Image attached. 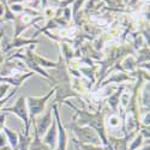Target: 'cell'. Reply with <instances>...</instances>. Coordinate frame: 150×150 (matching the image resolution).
Returning a JSON list of instances; mask_svg holds the SVG:
<instances>
[{
	"mask_svg": "<svg viewBox=\"0 0 150 150\" xmlns=\"http://www.w3.org/2000/svg\"><path fill=\"white\" fill-rule=\"evenodd\" d=\"M77 110V115H81L79 121H82V124H88L93 129L96 130V132L98 133L100 141H102V143L105 145H107V139L105 136V126H103V119H102V114L96 113V114H88L84 110H79L77 108H74Z\"/></svg>",
	"mask_w": 150,
	"mask_h": 150,
	"instance_id": "obj_1",
	"label": "cell"
},
{
	"mask_svg": "<svg viewBox=\"0 0 150 150\" xmlns=\"http://www.w3.org/2000/svg\"><path fill=\"white\" fill-rule=\"evenodd\" d=\"M57 91V88L52 89L49 91L46 96L43 97H29L28 98V107H29V110H30V120L29 121H35V117L39 115L41 112L45 108V105H46V101L51 97L54 93Z\"/></svg>",
	"mask_w": 150,
	"mask_h": 150,
	"instance_id": "obj_2",
	"label": "cell"
},
{
	"mask_svg": "<svg viewBox=\"0 0 150 150\" xmlns=\"http://www.w3.org/2000/svg\"><path fill=\"white\" fill-rule=\"evenodd\" d=\"M70 127L71 130L77 134L78 137V139L84 144V143H91V144H100V137L98 134L95 133V131H93L90 127H78L76 126L73 122L70 124Z\"/></svg>",
	"mask_w": 150,
	"mask_h": 150,
	"instance_id": "obj_3",
	"label": "cell"
},
{
	"mask_svg": "<svg viewBox=\"0 0 150 150\" xmlns=\"http://www.w3.org/2000/svg\"><path fill=\"white\" fill-rule=\"evenodd\" d=\"M3 110L12 112V113L17 114V115L24 121V124H25V133H24V134L28 136V133H29V127H30V121H29V117H28V110H27V107H25V98H24L23 96L19 97L13 107H10V108L3 109Z\"/></svg>",
	"mask_w": 150,
	"mask_h": 150,
	"instance_id": "obj_4",
	"label": "cell"
},
{
	"mask_svg": "<svg viewBox=\"0 0 150 150\" xmlns=\"http://www.w3.org/2000/svg\"><path fill=\"white\" fill-rule=\"evenodd\" d=\"M52 109L54 110V115L57 118V124H58V150H66V146H67V137H66V132H65L64 127H62V125H61L57 105H53Z\"/></svg>",
	"mask_w": 150,
	"mask_h": 150,
	"instance_id": "obj_5",
	"label": "cell"
},
{
	"mask_svg": "<svg viewBox=\"0 0 150 150\" xmlns=\"http://www.w3.org/2000/svg\"><path fill=\"white\" fill-rule=\"evenodd\" d=\"M33 124H34V126H35V131L37 132V134H39V136L40 134H43L46 132V130L52 125V108L47 112V114L45 117H42L40 119L39 124H37V126H36L35 121H33Z\"/></svg>",
	"mask_w": 150,
	"mask_h": 150,
	"instance_id": "obj_6",
	"label": "cell"
},
{
	"mask_svg": "<svg viewBox=\"0 0 150 150\" xmlns=\"http://www.w3.org/2000/svg\"><path fill=\"white\" fill-rule=\"evenodd\" d=\"M58 131H57V126H55V122H53L52 124V126H51V129H49V131H48V133L46 134V137H45V143L46 144H48V145H53L54 143H55V141L58 139Z\"/></svg>",
	"mask_w": 150,
	"mask_h": 150,
	"instance_id": "obj_7",
	"label": "cell"
},
{
	"mask_svg": "<svg viewBox=\"0 0 150 150\" xmlns=\"http://www.w3.org/2000/svg\"><path fill=\"white\" fill-rule=\"evenodd\" d=\"M3 130L5 131L6 136L8 137V141H10V143H11V145L13 146V148H16V146L18 145V143H19V141H18V138H17V133L12 132V131H11L10 129H7L6 126H3Z\"/></svg>",
	"mask_w": 150,
	"mask_h": 150,
	"instance_id": "obj_8",
	"label": "cell"
},
{
	"mask_svg": "<svg viewBox=\"0 0 150 150\" xmlns=\"http://www.w3.org/2000/svg\"><path fill=\"white\" fill-rule=\"evenodd\" d=\"M122 89H124V86H120V90H118L113 96H110V97L108 98V103H109V106H110L112 108H113L114 110H117V106H118L119 97H120V95H121Z\"/></svg>",
	"mask_w": 150,
	"mask_h": 150,
	"instance_id": "obj_9",
	"label": "cell"
},
{
	"mask_svg": "<svg viewBox=\"0 0 150 150\" xmlns=\"http://www.w3.org/2000/svg\"><path fill=\"white\" fill-rule=\"evenodd\" d=\"M30 150H49L48 146H46L45 144H42V143L40 142V139H39V134H37L36 131H35V141H34V143L31 144Z\"/></svg>",
	"mask_w": 150,
	"mask_h": 150,
	"instance_id": "obj_10",
	"label": "cell"
},
{
	"mask_svg": "<svg viewBox=\"0 0 150 150\" xmlns=\"http://www.w3.org/2000/svg\"><path fill=\"white\" fill-rule=\"evenodd\" d=\"M142 139H143V137H142V134H139V136H137L136 137V139H134V142L132 143V145L130 146V149L129 150H134L137 146H139L141 144H142Z\"/></svg>",
	"mask_w": 150,
	"mask_h": 150,
	"instance_id": "obj_11",
	"label": "cell"
},
{
	"mask_svg": "<svg viewBox=\"0 0 150 150\" xmlns=\"http://www.w3.org/2000/svg\"><path fill=\"white\" fill-rule=\"evenodd\" d=\"M79 148H82L83 150H105L102 148H96V146H90V145H86V144H83V143H79L77 144Z\"/></svg>",
	"mask_w": 150,
	"mask_h": 150,
	"instance_id": "obj_12",
	"label": "cell"
},
{
	"mask_svg": "<svg viewBox=\"0 0 150 150\" xmlns=\"http://www.w3.org/2000/svg\"><path fill=\"white\" fill-rule=\"evenodd\" d=\"M17 90H18V86H16V88H15V90L12 91V93H11V94H10L8 96H6V97H5L4 100H1V101H0V108H1V106H3L4 103H5V101H7V100H8V98H10V97H11L12 95H15V94H16V91H17Z\"/></svg>",
	"mask_w": 150,
	"mask_h": 150,
	"instance_id": "obj_13",
	"label": "cell"
},
{
	"mask_svg": "<svg viewBox=\"0 0 150 150\" xmlns=\"http://www.w3.org/2000/svg\"><path fill=\"white\" fill-rule=\"evenodd\" d=\"M8 19H12L13 21L15 19V16L11 13L10 12V10H8V7H6V15H5V21H8Z\"/></svg>",
	"mask_w": 150,
	"mask_h": 150,
	"instance_id": "obj_14",
	"label": "cell"
},
{
	"mask_svg": "<svg viewBox=\"0 0 150 150\" xmlns=\"http://www.w3.org/2000/svg\"><path fill=\"white\" fill-rule=\"evenodd\" d=\"M8 89V85H1L0 86V97L5 95V91Z\"/></svg>",
	"mask_w": 150,
	"mask_h": 150,
	"instance_id": "obj_15",
	"label": "cell"
},
{
	"mask_svg": "<svg viewBox=\"0 0 150 150\" xmlns=\"http://www.w3.org/2000/svg\"><path fill=\"white\" fill-rule=\"evenodd\" d=\"M5 141H6V137H5L3 133H0V148L5 145V143H6Z\"/></svg>",
	"mask_w": 150,
	"mask_h": 150,
	"instance_id": "obj_16",
	"label": "cell"
},
{
	"mask_svg": "<svg viewBox=\"0 0 150 150\" xmlns=\"http://www.w3.org/2000/svg\"><path fill=\"white\" fill-rule=\"evenodd\" d=\"M144 124H145V125H146V124L149 125V113H148V114H146V117H145V120H144Z\"/></svg>",
	"mask_w": 150,
	"mask_h": 150,
	"instance_id": "obj_17",
	"label": "cell"
},
{
	"mask_svg": "<svg viewBox=\"0 0 150 150\" xmlns=\"http://www.w3.org/2000/svg\"><path fill=\"white\" fill-rule=\"evenodd\" d=\"M3 8H4V6L0 5V16H3Z\"/></svg>",
	"mask_w": 150,
	"mask_h": 150,
	"instance_id": "obj_18",
	"label": "cell"
},
{
	"mask_svg": "<svg viewBox=\"0 0 150 150\" xmlns=\"http://www.w3.org/2000/svg\"><path fill=\"white\" fill-rule=\"evenodd\" d=\"M46 5H47V0H42V6L46 7Z\"/></svg>",
	"mask_w": 150,
	"mask_h": 150,
	"instance_id": "obj_19",
	"label": "cell"
},
{
	"mask_svg": "<svg viewBox=\"0 0 150 150\" xmlns=\"http://www.w3.org/2000/svg\"><path fill=\"white\" fill-rule=\"evenodd\" d=\"M4 35V30H1V31H0V39H1V36Z\"/></svg>",
	"mask_w": 150,
	"mask_h": 150,
	"instance_id": "obj_20",
	"label": "cell"
},
{
	"mask_svg": "<svg viewBox=\"0 0 150 150\" xmlns=\"http://www.w3.org/2000/svg\"><path fill=\"white\" fill-rule=\"evenodd\" d=\"M1 61H3V55L0 54V62H1Z\"/></svg>",
	"mask_w": 150,
	"mask_h": 150,
	"instance_id": "obj_21",
	"label": "cell"
},
{
	"mask_svg": "<svg viewBox=\"0 0 150 150\" xmlns=\"http://www.w3.org/2000/svg\"><path fill=\"white\" fill-rule=\"evenodd\" d=\"M77 150H81V148H79V146H77Z\"/></svg>",
	"mask_w": 150,
	"mask_h": 150,
	"instance_id": "obj_22",
	"label": "cell"
},
{
	"mask_svg": "<svg viewBox=\"0 0 150 150\" xmlns=\"http://www.w3.org/2000/svg\"><path fill=\"white\" fill-rule=\"evenodd\" d=\"M55 150H58V149H55Z\"/></svg>",
	"mask_w": 150,
	"mask_h": 150,
	"instance_id": "obj_23",
	"label": "cell"
}]
</instances>
